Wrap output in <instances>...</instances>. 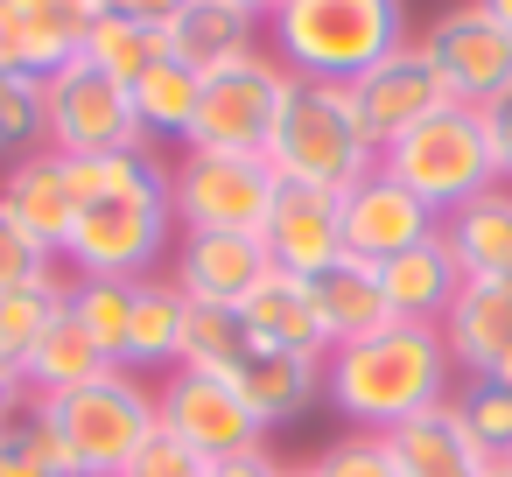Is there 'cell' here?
I'll return each instance as SVG.
<instances>
[{"label":"cell","mask_w":512,"mask_h":477,"mask_svg":"<svg viewBox=\"0 0 512 477\" xmlns=\"http://www.w3.org/2000/svg\"><path fill=\"white\" fill-rule=\"evenodd\" d=\"M64 162H71V190H78L64 274H92V281L162 274L183 239L169 169L155 155H64Z\"/></svg>","instance_id":"cell-1"},{"label":"cell","mask_w":512,"mask_h":477,"mask_svg":"<svg viewBox=\"0 0 512 477\" xmlns=\"http://www.w3.org/2000/svg\"><path fill=\"white\" fill-rule=\"evenodd\" d=\"M449 393H456V365L435 323H393L323 358V400L351 428H372V435H393L400 421L442 407Z\"/></svg>","instance_id":"cell-2"},{"label":"cell","mask_w":512,"mask_h":477,"mask_svg":"<svg viewBox=\"0 0 512 477\" xmlns=\"http://www.w3.org/2000/svg\"><path fill=\"white\" fill-rule=\"evenodd\" d=\"M400 43H414L407 0H281L267 15V50L288 64V78L358 85Z\"/></svg>","instance_id":"cell-3"},{"label":"cell","mask_w":512,"mask_h":477,"mask_svg":"<svg viewBox=\"0 0 512 477\" xmlns=\"http://www.w3.org/2000/svg\"><path fill=\"white\" fill-rule=\"evenodd\" d=\"M29 414L64 442L71 477H127L141 442L162 428L155 421V386L134 372H99L71 393H29Z\"/></svg>","instance_id":"cell-4"},{"label":"cell","mask_w":512,"mask_h":477,"mask_svg":"<svg viewBox=\"0 0 512 477\" xmlns=\"http://www.w3.org/2000/svg\"><path fill=\"white\" fill-rule=\"evenodd\" d=\"M267 169L281 183H309V190H351L358 176L379 169V148L358 120V99L351 85H323V78H295L288 85V106L274 120V141H267Z\"/></svg>","instance_id":"cell-5"},{"label":"cell","mask_w":512,"mask_h":477,"mask_svg":"<svg viewBox=\"0 0 512 477\" xmlns=\"http://www.w3.org/2000/svg\"><path fill=\"white\" fill-rule=\"evenodd\" d=\"M379 169L393 183H407L428 211H456L484 190H498V162H491V134H484V113L477 106H442L435 120H421L414 134H400Z\"/></svg>","instance_id":"cell-6"},{"label":"cell","mask_w":512,"mask_h":477,"mask_svg":"<svg viewBox=\"0 0 512 477\" xmlns=\"http://www.w3.org/2000/svg\"><path fill=\"white\" fill-rule=\"evenodd\" d=\"M43 148H57V155H148V127L134 113V92L78 57V64L43 78Z\"/></svg>","instance_id":"cell-7"},{"label":"cell","mask_w":512,"mask_h":477,"mask_svg":"<svg viewBox=\"0 0 512 477\" xmlns=\"http://www.w3.org/2000/svg\"><path fill=\"white\" fill-rule=\"evenodd\" d=\"M288 85L295 78L274 50H253V57L211 71L204 99H197V127H190L183 148H197V155H267L274 120L288 106Z\"/></svg>","instance_id":"cell-8"},{"label":"cell","mask_w":512,"mask_h":477,"mask_svg":"<svg viewBox=\"0 0 512 477\" xmlns=\"http://www.w3.org/2000/svg\"><path fill=\"white\" fill-rule=\"evenodd\" d=\"M281 176L267 169V155H197L183 148L169 169V197H176V225L183 232H253L274 211Z\"/></svg>","instance_id":"cell-9"},{"label":"cell","mask_w":512,"mask_h":477,"mask_svg":"<svg viewBox=\"0 0 512 477\" xmlns=\"http://www.w3.org/2000/svg\"><path fill=\"white\" fill-rule=\"evenodd\" d=\"M155 421H162L169 435H183L204 463L267 449V428L253 421V407L239 400V386L218 379V372H190V365L162 372V379H155Z\"/></svg>","instance_id":"cell-10"},{"label":"cell","mask_w":512,"mask_h":477,"mask_svg":"<svg viewBox=\"0 0 512 477\" xmlns=\"http://www.w3.org/2000/svg\"><path fill=\"white\" fill-rule=\"evenodd\" d=\"M414 43L435 57L442 85H449L463 106H484V99L512 92V29H498L477 0H449V8H442Z\"/></svg>","instance_id":"cell-11"},{"label":"cell","mask_w":512,"mask_h":477,"mask_svg":"<svg viewBox=\"0 0 512 477\" xmlns=\"http://www.w3.org/2000/svg\"><path fill=\"white\" fill-rule=\"evenodd\" d=\"M351 99H358V120H365V134H372L379 155H386L400 134H414L421 120H435L442 106H463V99L442 85V71H435V57H428L421 43H400L386 64H372V71L351 85Z\"/></svg>","instance_id":"cell-12"},{"label":"cell","mask_w":512,"mask_h":477,"mask_svg":"<svg viewBox=\"0 0 512 477\" xmlns=\"http://www.w3.org/2000/svg\"><path fill=\"white\" fill-rule=\"evenodd\" d=\"M337 218H344V253L351 260H372V267H386V260H400L407 246H428L435 232H442V211H428L407 183H393L386 169H372V176H358L344 197H337Z\"/></svg>","instance_id":"cell-13"},{"label":"cell","mask_w":512,"mask_h":477,"mask_svg":"<svg viewBox=\"0 0 512 477\" xmlns=\"http://www.w3.org/2000/svg\"><path fill=\"white\" fill-rule=\"evenodd\" d=\"M99 22V0H0V71L50 78L85 57Z\"/></svg>","instance_id":"cell-14"},{"label":"cell","mask_w":512,"mask_h":477,"mask_svg":"<svg viewBox=\"0 0 512 477\" xmlns=\"http://www.w3.org/2000/svg\"><path fill=\"white\" fill-rule=\"evenodd\" d=\"M260 246H267V267L302 274V281H316L323 267H337V260H344L337 190L281 183V190H274V211H267V225H260Z\"/></svg>","instance_id":"cell-15"},{"label":"cell","mask_w":512,"mask_h":477,"mask_svg":"<svg viewBox=\"0 0 512 477\" xmlns=\"http://www.w3.org/2000/svg\"><path fill=\"white\" fill-rule=\"evenodd\" d=\"M169 281L183 288V302L239 309L267 281V246L253 232H183L169 253Z\"/></svg>","instance_id":"cell-16"},{"label":"cell","mask_w":512,"mask_h":477,"mask_svg":"<svg viewBox=\"0 0 512 477\" xmlns=\"http://www.w3.org/2000/svg\"><path fill=\"white\" fill-rule=\"evenodd\" d=\"M435 330L449 344L456 379H491L512 358V281H463Z\"/></svg>","instance_id":"cell-17"},{"label":"cell","mask_w":512,"mask_h":477,"mask_svg":"<svg viewBox=\"0 0 512 477\" xmlns=\"http://www.w3.org/2000/svg\"><path fill=\"white\" fill-rule=\"evenodd\" d=\"M162 50L176 64H190V71L211 78V71L267 50V22L246 15V8H232V0H183V8L162 22Z\"/></svg>","instance_id":"cell-18"},{"label":"cell","mask_w":512,"mask_h":477,"mask_svg":"<svg viewBox=\"0 0 512 477\" xmlns=\"http://www.w3.org/2000/svg\"><path fill=\"white\" fill-rule=\"evenodd\" d=\"M0 204H8L57 260H64V239L78 225V190H71V162L57 148H29L8 162V176H0Z\"/></svg>","instance_id":"cell-19"},{"label":"cell","mask_w":512,"mask_h":477,"mask_svg":"<svg viewBox=\"0 0 512 477\" xmlns=\"http://www.w3.org/2000/svg\"><path fill=\"white\" fill-rule=\"evenodd\" d=\"M253 344H274V351H295V358H330V330H323V309H316V288L302 274H281L267 267V281L239 302Z\"/></svg>","instance_id":"cell-20"},{"label":"cell","mask_w":512,"mask_h":477,"mask_svg":"<svg viewBox=\"0 0 512 477\" xmlns=\"http://www.w3.org/2000/svg\"><path fill=\"white\" fill-rule=\"evenodd\" d=\"M183 323H190V302H183V288L169 281V267L162 274H141L134 281V302H127V372L134 379H162V372H176L183 365Z\"/></svg>","instance_id":"cell-21"},{"label":"cell","mask_w":512,"mask_h":477,"mask_svg":"<svg viewBox=\"0 0 512 477\" xmlns=\"http://www.w3.org/2000/svg\"><path fill=\"white\" fill-rule=\"evenodd\" d=\"M232 386H239V400L253 407L260 428H288V421H302L323 400V358H295V351L253 344L246 365L232 372Z\"/></svg>","instance_id":"cell-22"},{"label":"cell","mask_w":512,"mask_h":477,"mask_svg":"<svg viewBox=\"0 0 512 477\" xmlns=\"http://www.w3.org/2000/svg\"><path fill=\"white\" fill-rule=\"evenodd\" d=\"M386 442H393V456H400V477H491V456H484L477 435L463 428L456 400H442V407L400 421Z\"/></svg>","instance_id":"cell-23"},{"label":"cell","mask_w":512,"mask_h":477,"mask_svg":"<svg viewBox=\"0 0 512 477\" xmlns=\"http://www.w3.org/2000/svg\"><path fill=\"white\" fill-rule=\"evenodd\" d=\"M442 246L463 281H512V190H484L442 218Z\"/></svg>","instance_id":"cell-24"},{"label":"cell","mask_w":512,"mask_h":477,"mask_svg":"<svg viewBox=\"0 0 512 477\" xmlns=\"http://www.w3.org/2000/svg\"><path fill=\"white\" fill-rule=\"evenodd\" d=\"M379 288H386L393 323H442L449 302H456V288H463V267L449 260V246L435 232L428 246H407L400 260H386L379 267Z\"/></svg>","instance_id":"cell-25"},{"label":"cell","mask_w":512,"mask_h":477,"mask_svg":"<svg viewBox=\"0 0 512 477\" xmlns=\"http://www.w3.org/2000/svg\"><path fill=\"white\" fill-rule=\"evenodd\" d=\"M316 309H323V330H330V351L337 344H358V337H379V330H393V309H386V288H379V267L372 260H337V267H323L316 281Z\"/></svg>","instance_id":"cell-26"},{"label":"cell","mask_w":512,"mask_h":477,"mask_svg":"<svg viewBox=\"0 0 512 477\" xmlns=\"http://www.w3.org/2000/svg\"><path fill=\"white\" fill-rule=\"evenodd\" d=\"M99 372H113V365H106L99 337H92L71 309H57V316H50L43 344H36V351H29V365H22L29 393H71V386H85V379H99ZM120 372H127V365H120Z\"/></svg>","instance_id":"cell-27"},{"label":"cell","mask_w":512,"mask_h":477,"mask_svg":"<svg viewBox=\"0 0 512 477\" xmlns=\"http://www.w3.org/2000/svg\"><path fill=\"white\" fill-rule=\"evenodd\" d=\"M197 99H204V71L162 57V64L134 85V113H141V127H148V148H155V141H176V148H183L190 127H197Z\"/></svg>","instance_id":"cell-28"},{"label":"cell","mask_w":512,"mask_h":477,"mask_svg":"<svg viewBox=\"0 0 512 477\" xmlns=\"http://www.w3.org/2000/svg\"><path fill=\"white\" fill-rule=\"evenodd\" d=\"M162 57H169V50H162V29H155V22H134V15H99V22H92L85 64H99L113 85H127V92H134Z\"/></svg>","instance_id":"cell-29"},{"label":"cell","mask_w":512,"mask_h":477,"mask_svg":"<svg viewBox=\"0 0 512 477\" xmlns=\"http://www.w3.org/2000/svg\"><path fill=\"white\" fill-rule=\"evenodd\" d=\"M64 288H71V274H50V281H36V288H8L0 295V365H29V351L43 344V330H50V316L64 309Z\"/></svg>","instance_id":"cell-30"},{"label":"cell","mask_w":512,"mask_h":477,"mask_svg":"<svg viewBox=\"0 0 512 477\" xmlns=\"http://www.w3.org/2000/svg\"><path fill=\"white\" fill-rule=\"evenodd\" d=\"M246 351H253V330H246L239 309H204V302H190V323H183V365H190V372L232 379V372L246 365Z\"/></svg>","instance_id":"cell-31"},{"label":"cell","mask_w":512,"mask_h":477,"mask_svg":"<svg viewBox=\"0 0 512 477\" xmlns=\"http://www.w3.org/2000/svg\"><path fill=\"white\" fill-rule=\"evenodd\" d=\"M127 302H134V281H92V274H71V288H64V309L99 337L106 365L127 358Z\"/></svg>","instance_id":"cell-32"},{"label":"cell","mask_w":512,"mask_h":477,"mask_svg":"<svg viewBox=\"0 0 512 477\" xmlns=\"http://www.w3.org/2000/svg\"><path fill=\"white\" fill-rule=\"evenodd\" d=\"M456 414H463V428L477 435V449L498 463V456H512V393L498 386V379H456Z\"/></svg>","instance_id":"cell-33"},{"label":"cell","mask_w":512,"mask_h":477,"mask_svg":"<svg viewBox=\"0 0 512 477\" xmlns=\"http://www.w3.org/2000/svg\"><path fill=\"white\" fill-rule=\"evenodd\" d=\"M50 274H64V260L0 204V295L8 288H36V281H50Z\"/></svg>","instance_id":"cell-34"},{"label":"cell","mask_w":512,"mask_h":477,"mask_svg":"<svg viewBox=\"0 0 512 477\" xmlns=\"http://www.w3.org/2000/svg\"><path fill=\"white\" fill-rule=\"evenodd\" d=\"M29 148H43V85L0 71V155L15 162Z\"/></svg>","instance_id":"cell-35"},{"label":"cell","mask_w":512,"mask_h":477,"mask_svg":"<svg viewBox=\"0 0 512 477\" xmlns=\"http://www.w3.org/2000/svg\"><path fill=\"white\" fill-rule=\"evenodd\" d=\"M323 477H400V456H393V442L386 435H372V428H351V435H337L323 456Z\"/></svg>","instance_id":"cell-36"},{"label":"cell","mask_w":512,"mask_h":477,"mask_svg":"<svg viewBox=\"0 0 512 477\" xmlns=\"http://www.w3.org/2000/svg\"><path fill=\"white\" fill-rule=\"evenodd\" d=\"M127 477H211V463L183 442V435H169V428H155L148 442H141V456L127 463Z\"/></svg>","instance_id":"cell-37"},{"label":"cell","mask_w":512,"mask_h":477,"mask_svg":"<svg viewBox=\"0 0 512 477\" xmlns=\"http://www.w3.org/2000/svg\"><path fill=\"white\" fill-rule=\"evenodd\" d=\"M0 477H57V470L43 463V449H36V435H29V414H22V421H8V428H0Z\"/></svg>","instance_id":"cell-38"},{"label":"cell","mask_w":512,"mask_h":477,"mask_svg":"<svg viewBox=\"0 0 512 477\" xmlns=\"http://www.w3.org/2000/svg\"><path fill=\"white\" fill-rule=\"evenodd\" d=\"M477 113H484V134H491V162H498V183L512 190V92L484 99Z\"/></svg>","instance_id":"cell-39"},{"label":"cell","mask_w":512,"mask_h":477,"mask_svg":"<svg viewBox=\"0 0 512 477\" xmlns=\"http://www.w3.org/2000/svg\"><path fill=\"white\" fill-rule=\"evenodd\" d=\"M211 477H281V456H274V449H246V456L211 463Z\"/></svg>","instance_id":"cell-40"},{"label":"cell","mask_w":512,"mask_h":477,"mask_svg":"<svg viewBox=\"0 0 512 477\" xmlns=\"http://www.w3.org/2000/svg\"><path fill=\"white\" fill-rule=\"evenodd\" d=\"M176 8H183V0H99V15H134V22H155V29H162Z\"/></svg>","instance_id":"cell-41"},{"label":"cell","mask_w":512,"mask_h":477,"mask_svg":"<svg viewBox=\"0 0 512 477\" xmlns=\"http://www.w3.org/2000/svg\"><path fill=\"white\" fill-rule=\"evenodd\" d=\"M477 8H484V15H491L498 29H512V0H477Z\"/></svg>","instance_id":"cell-42"},{"label":"cell","mask_w":512,"mask_h":477,"mask_svg":"<svg viewBox=\"0 0 512 477\" xmlns=\"http://www.w3.org/2000/svg\"><path fill=\"white\" fill-rule=\"evenodd\" d=\"M281 477H323V463H316V456H302V463H281Z\"/></svg>","instance_id":"cell-43"},{"label":"cell","mask_w":512,"mask_h":477,"mask_svg":"<svg viewBox=\"0 0 512 477\" xmlns=\"http://www.w3.org/2000/svg\"><path fill=\"white\" fill-rule=\"evenodd\" d=\"M232 8H246V15H260V22H267V15L281 8V0H232Z\"/></svg>","instance_id":"cell-44"},{"label":"cell","mask_w":512,"mask_h":477,"mask_svg":"<svg viewBox=\"0 0 512 477\" xmlns=\"http://www.w3.org/2000/svg\"><path fill=\"white\" fill-rule=\"evenodd\" d=\"M491 379H498V386H505V393H512V358H505V365H498V372H491Z\"/></svg>","instance_id":"cell-45"},{"label":"cell","mask_w":512,"mask_h":477,"mask_svg":"<svg viewBox=\"0 0 512 477\" xmlns=\"http://www.w3.org/2000/svg\"><path fill=\"white\" fill-rule=\"evenodd\" d=\"M491 477H512V463H491Z\"/></svg>","instance_id":"cell-46"},{"label":"cell","mask_w":512,"mask_h":477,"mask_svg":"<svg viewBox=\"0 0 512 477\" xmlns=\"http://www.w3.org/2000/svg\"><path fill=\"white\" fill-rule=\"evenodd\" d=\"M498 463H512V456H498Z\"/></svg>","instance_id":"cell-47"},{"label":"cell","mask_w":512,"mask_h":477,"mask_svg":"<svg viewBox=\"0 0 512 477\" xmlns=\"http://www.w3.org/2000/svg\"><path fill=\"white\" fill-rule=\"evenodd\" d=\"M0 428H8V421H0Z\"/></svg>","instance_id":"cell-48"}]
</instances>
